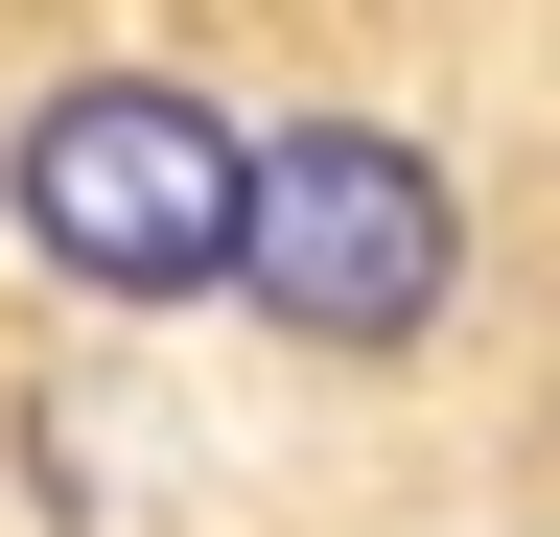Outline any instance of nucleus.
<instances>
[{"label": "nucleus", "mask_w": 560, "mask_h": 537, "mask_svg": "<svg viewBox=\"0 0 560 537\" xmlns=\"http://www.w3.org/2000/svg\"><path fill=\"white\" fill-rule=\"evenodd\" d=\"M234 327L304 374H420L467 327V164L374 94L257 117V211H234Z\"/></svg>", "instance_id": "f03ea898"}, {"label": "nucleus", "mask_w": 560, "mask_h": 537, "mask_svg": "<svg viewBox=\"0 0 560 537\" xmlns=\"http://www.w3.org/2000/svg\"><path fill=\"white\" fill-rule=\"evenodd\" d=\"M234 211H257V117L164 47H70L0 94V257L24 281L187 327V304H234Z\"/></svg>", "instance_id": "f257e3e1"}]
</instances>
